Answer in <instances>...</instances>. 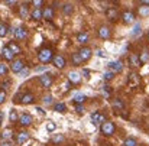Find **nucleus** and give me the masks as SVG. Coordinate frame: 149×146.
<instances>
[{
    "mask_svg": "<svg viewBox=\"0 0 149 146\" xmlns=\"http://www.w3.org/2000/svg\"><path fill=\"white\" fill-rule=\"evenodd\" d=\"M1 122H3V111H0V124H1Z\"/></svg>",
    "mask_w": 149,
    "mask_h": 146,
    "instance_id": "603ef678",
    "label": "nucleus"
},
{
    "mask_svg": "<svg viewBox=\"0 0 149 146\" xmlns=\"http://www.w3.org/2000/svg\"><path fill=\"white\" fill-rule=\"evenodd\" d=\"M6 4H7V6H15V4H16V1H15V0H7V1H6Z\"/></svg>",
    "mask_w": 149,
    "mask_h": 146,
    "instance_id": "8fccbe9b",
    "label": "nucleus"
},
{
    "mask_svg": "<svg viewBox=\"0 0 149 146\" xmlns=\"http://www.w3.org/2000/svg\"><path fill=\"white\" fill-rule=\"evenodd\" d=\"M1 54H3V56H4V59H7V61H12L13 59V54H12V51L7 48V47H4V48L1 49Z\"/></svg>",
    "mask_w": 149,
    "mask_h": 146,
    "instance_id": "dca6fc26",
    "label": "nucleus"
},
{
    "mask_svg": "<svg viewBox=\"0 0 149 146\" xmlns=\"http://www.w3.org/2000/svg\"><path fill=\"white\" fill-rule=\"evenodd\" d=\"M75 110H77V113H80V114H81V113H84V111H86V108H84V106H81V104H78V106H77V108H75Z\"/></svg>",
    "mask_w": 149,
    "mask_h": 146,
    "instance_id": "79ce46f5",
    "label": "nucleus"
},
{
    "mask_svg": "<svg viewBox=\"0 0 149 146\" xmlns=\"http://www.w3.org/2000/svg\"><path fill=\"white\" fill-rule=\"evenodd\" d=\"M33 94H31V93H26V94H23L22 96V100H20V103H23V104H32L33 103Z\"/></svg>",
    "mask_w": 149,
    "mask_h": 146,
    "instance_id": "4468645a",
    "label": "nucleus"
},
{
    "mask_svg": "<svg viewBox=\"0 0 149 146\" xmlns=\"http://www.w3.org/2000/svg\"><path fill=\"white\" fill-rule=\"evenodd\" d=\"M141 32H142V28H141V23H136V25H135V28L132 29V32H130V35H132V36H138V35H139Z\"/></svg>",
    "mask_w": 149,
    "mask_h": 146,
    "instance_id": "5701e85b",
    "label": "nucleus"
},
{
    "mask_svg": "<svg viewBox=\"0 0 149 146\" xmlns=\"http://www.w3.org/2000/svg\"><path fill=\"white\" fill-rule=\"evenodd\" d=\"M9 117H10V120H12V122H16V120L19 119V116H17L16 110H10V114H9Z\"/></svg>",
    "mask_w": 149,
    "mask_h": 146,
    "instance_id": "c9c22d12",
    "label": "nucleus"
},
{
    "mask_svg": "<svg viewBox=\"0 0 149 146\" xmlns=\"http://www.w3.org/2000/svg\"><path fill=\"white\" fill-rule=\"evenodd\" d=\"M141 6H149V0H143V1H141Z\"/></svg>",
    "mask_w": 149,
    "mask_h": 146,
    "instance_id": "3c124183",
    "label": "nucleus"
},
{
    "mask_svg": "<svg viewBox=\"0 0 149 146\" xmlns=\"http://www.w3.org/2000/svg\"><path fill=\"white\" fill-rule=\"evenodd\" d=\"M62 10H64V13H65V15H71L74 9H72V4H64Z\"/></svg>",
    "mask_w": 149,
    "mask_h": 146,
    "instance_id": "2f4dec72",
    "label": "nucleus"
},
{
    "mask_svg": "<svg viewBox=\"0 0 149 146\" xmlns=\"http://www.w3.org/2000/svg\"><path fill=\"white\" fill-rule=\"evenodd\" d=\"M139 13H141V16H149V6H141Z\"/></svg>",
    "mask_w": 149,
    "mask_h": 146,
    "instance_id": "c756f323",
    "label": "nucleus"
},
{
    "mask_svg": "<svg viewBox=\"0 0 149 146\" xmlns=\"http://www.w3.org/2000/svg\"><path fill=\"white\" fill-rule=\"evenodd\" d=\"M19 75H20V77H28V75H29V70H28V68H23V70L19 72Z\"/></svg>",
    "mask_w": 149,
    "mask_h": 146,
    "instance_id": "a19ab883",
    "label": "nucleus"
},
{
    "mask_svg": "<svg viewBox=\"0 0 149 146\" xmlns=\"http://www.w3.org/2000/svg\"><path fill=\"white\" fill-rule=\"evenodd\" d=\"M97 55H99L100 58H106V56H107V54H106L103 49H99V51H97Z\"/></svg>",
    "mask_w": 149,
    "mask_h": 146,
    "instance_id": "37998d69",
    "label": "nucleus"
},
{
    "mask_svg": "<svg viewBox=\"0 0 149 146\" xmlns=\"http://www.w3.org/2000/svg\"><path fill=\"white\" fill-rule=\"evenodd\" d=\"M10 136H12V130H10V129H4V130L1 132V138H3V139H9Z\"/></svg>",
    "mask_w": 149,
    "mask_h": 146,
    "instance_id": "72a5a7b5",
    "label": "nucleus"
},
{
    "mask_svg": "<svg viewBox=\"0 0 149 146\" xmlns=\"http://www.w3.org/2000/svg\"><path fill=\"white\" fill-rule=\"evenodd\" d=\"M68 80H70V83L78 84V83L81 81V74L77 72V71H71V72L68 74Z\"/></svg>",
    "mask_w": 149,
    "mask_h": 146,
    "instance_id": "9d476101",
    "label": "nucleus"
},
{
    "mask_svg": "<svg viewBox=\"0 0 149 146\" xmlns=\"http://www.w3.org/2000/svg\"><path fill=\"white\" fill-rule=\"evenodd\" d=\"M44 4V1H41V0H35L33 1V6H38V9H39V6H42Z\"/></svg>",
    "mask_w": 149,
    "mask_h": 146,
    "instance_id": "de8ad7c7",
    "label": "nucleus"
},
{
    "mask_svg": "<svg viewBox=\"0 0 149 146\" xmlns=\"http://www.w3.org/2000/svg\"><path fill=\"white\" fill-rule=\"evenodd\" d=\"M9 72V68L4 64H0V75H6Z\"/></svg>",
    "mask_w": 149,
    "mask_h": 146,
    "instance_id": "e433bc0d",
    "label": "nucleus"
},
{
    "mask_svg": "<svg viewBox=\"0 0 149 146\" xmlns=\"http://www.w3.org/2000/svg\"><path fill=\"white\" fill-rule=\"evenodd\" d=\"M47 70H48V68H47L45 65H42V67H39V68H36V72L39 74V72H44V71H47Z\"/></svg>",
    "mask_w": 149,
    "mask_h": 146,
    "instance_id": "a18cd8bd",
    "label": "nucleus"
},
{
    "mask_svg": "<svg viewBox=\"0 0 149 146\" xmlns=\"http://www.w3.org/2000/svg\"><path fill=\"white\" fill-rule=\"evenodd\" d=\"M113 107H114V108L122 110V108L125 107V104H123V101H122V100H119V98H117V100H114V101H113Z\"/></svg>",
    "mask_w": 149,
    "mask_h": 146,
    "instance_id": "7c9ffc66",
    "label": "nucleus"
},
{
    "mask_svg": "<svg viewBox=\"0 0 149 146\" xmlns=\"http://www.w3.org/2000/svg\"><path fill=\"white\" fill-rule=\"evenodd\" d=\"M78 54H80V56H81V59H83V61H87V59H90V58H91L93 51L88 48V47H84V48H81V51H80Z\"/></svg>",
    "mask_w": 149,
    "mask_h": 146,
    "instance_id": "0eeeda50",
    "label": "nucleus"
},
{
    "mask_svg": "<svg viewBox=\"0 0 149 146\" xmlns=\"http://www.w3.org/2000/svg\"><path fill=\"white\" fill-rule=\"evenodd\" d=\"M4 100H6V93L4 91H0V104L4 103Z\"/></svg>",
    "mask_w": 149,
    "mask_h": 146,
    "instance_id": "c03bdc74",
    "label": "nucleus"
},
{
    "mask_svg": "<svg viewBox=\"0 0 149 146\" xmlns=\"http://www.w3.org/2000/svg\"><path fill=\"white\" fill-rule=\"evenodd\" d=\"M52 16H54V10H52L51 7H45V9L42 10V19L49 20V19H52Z\"/></svg>",
    "mask_w": 149,
    "mask_h": 146,
    "instance_id": "2eb2a0df",
    "label": "nucleus"
},
{
    "mask_svg": "<svg viewBox=\"0 0 149 146\" xmlns=\"http://www.w3.org/2000/svg\"><path fill=\"white\" fill-rule=\"evenodd\" d=\"M7 48L12 51V54H13V55L20 54V48H19V45H17V44H15V42H10V44L7 45Z\"/></svg>",
    "mask_w": 149,
    "mask_h": 146,
    "instance_id": "6ab92c4d",
    "label": "nucleus"
},
{
    "mask_svg": "<svg viewBox=\"0 0 149 146\" xmlns=\"http://www.w3.org/2000/svg\"><path fill=\"white\" fill-rule=\"evenodd\" d=\"M55 143H59V142H62L64 140V136L62 135H56V136H54V139H52Z\"/></svg>",
    "mask_w": 149,
    "mask_h": 146,
    "instance_id": "58836bf2",
    "label": "nucleus"
},
{
    "mask_svg": "<svg viewBox=\"0 0 149 146\" xmlns=\"http://www.w3.org/2000/svg\"><path fill=\"white\" fill-rule=\"evenodd\" d=\"M139 59H141V64H145V62H148V61H149V51H143V52L141 54Z\"/></svg>",
    "mask_w": 149,
    "mask_h": 146,
    "instance_id": "b1692460",
    "label": "nucleus"
},
{
    "mask_svg": "<svg viewBox=\"0 0 149 146\" xmlns=\"http://www.w3.org/2000/svg\"><path fill=\"white\" fill-rule=\"evenodd\" d=\"M1 146H12V145H10L9 142H6V143H3V145H1Z\"/></svg>",
    "mask_w": 149,
    "mask_h": 146,
    "instance_id": "864d4df0",
    "label": "nucleus"
},
{
    "mask_svg": "<svg viewBox=\"0 0 149 146\" xmlns=\"http://www.w3.org/2000/svg\"><path fill=\"white\" fill-rule=\"evenodd\" d=\"M7 35V26L6 25H0V38H4Z\"/></svg>",
    "mask_w": 149,
    "mask_h": 146,
    "instance_id": "f704fd0d",
    "label": "nucleus"
},
{
    "mask_svg": "<svg viewBox=\"0 0 149 146\" xmlns=\"http://www.w3.org/2000/svg\"><path fill=\"white\" fill-rule=\"evenodd\" d=\"M39 81H41V84H42V87H45V88H48L52 86V77L48 75V74H45V75H41L39 77Z\"/></svg>",
    "mask_w": 149,
    "mask_h": 146,
    "instance_id": "6e6552de",
    "label": "nucleus"
},
{
    "mask_svg": "<svg viewBox=\"0 0 149 146\" xmlns=\"http://www.w3.org/2000/svg\"><path fill=\"white\" fill-rule=\"evenodd\" d=\"M54 108H55V111H59V113H64L67 107H65V104H64V103H58V104H55V106H54Z\"/></svg>",
    "mask_w": 149,
    "mask_h": 146,
    "instance_id": "c85d7f7f",
    "label": "nucleus"
},
{
    "mask_svg": "<svg viewBox=\"0 0 149 146\" xmlns=\"http://www.w3.org/2000/svg\"><path fill=\"white\" fill-rule=\"evenodd\" d=\"M77 41L81 42V44L88 42V33H86V32H80V33L77 35Z\"/></svg>",
    "mask_w": 149,
    "mask_h": 146,
    "instance_id": "a211bd4d",
    "label": "nucleus"
},
{
    "mask_svg": "<svg viewBox=\"0 0 149 146\" xmlns=\"http://www.w3.org/2000/svg\"><path fill=\"white\" fill-rule=\"evenodd\" d=\"M56 129V124L52 122V120H48V123H47V130L48 132H54Z\"/></svg>",
    "mask_w": 149,
    "mask_h": 146,
    "instance_id": "473e14b6",
    "label": "nucleus"
},
{
    "mask_svg": "<svg viewBox=\"0 0 149 146\" xmlns=\"http://www.w3.org/2000/svg\"><path fill=\"white\" fill-rule=\"evenodd\" d=\"M99 35H100V38H103V39H109L110 35H111V32H110V29L107 26H101L99 29Z\"/></svg>",
    "mask_w": 149,
    "mask_h": 146,
    "instance_id": "f8f14e48",
    "label": "nucleus"
},
{
    "mask_svg": "<svg viewBox=\"0 0 149 146\" xmlns=\"http://www.w3.org/2000/svg\"><path fill=\"white\" fill-rule=\"evenodd\" d=\"M19 13H20V17H26V16L29 15V10H28V6H26V4H23V6L20 7V10H19Z\"/></svg>",
    "mask_w": 149,
    "mask_h": 146,
    "instance_id": "cd10ccee",
    "label": "nucleus"
},
{
    "mask_svg": "<svg viewBox=\"0 0 149 146\" xmlns=\"http://www.w3.org/2000/svg\"><path fill=\"white\" fill-rule=\"evenodd\" d=\"M84 100H86V96H84L83 93H75V94H74V101H75V103H83Z\"/></svg>",
    "mask_w": 149,
    "mask_h": 146,
    "instance_id": "bb28decb",
    "label": "nucleus"
},
{
    "mask_svg": "<svg viewBox=\"0 0 149 146\" xmlns=\"http://www.w3.org/2000/svg\"><path fill=\"white\" fill-rule=\"evenodd\" d=\"M29 140V133H26V132H22V133H19L17 135V142L20 143V145H23L25 142H28Z\"/></svg>",
    "mask_w": 149,
    "mask_h": 146,
    "instance_id": "f3484780",
    "label": "nucleus"
},
{
    "mask_svg": "<svg viewBox=\"0 0 149 146\" xmlns=\"http://www.w3.org/2000/svg\"><path fill=\"white\" fill-rule=\"evenodd\" d=\"M13 35H15V38L19 39V41H22V39H25V38L28 36V33H26V31H25L23 28H16V29L13 31Z\"/></svg>",
    "mask_w": 149,
    "mask_h": 146,
    "instance_id": "1a4fd4ad",
    "label": "nucleus"
},
{
    "mask_svg": "<svg viewBox=\"0 0 149 146\" xmlns=\"http://www.w3.org/2000/svg\"><path fill=\"white\" fill-rule=\"evenodd\" d=\"M113 77H114V72H111V71H107V72H104V75H103V78H104V80H107V81H109V80H111Z\"/></svg>",
    "mask_w": 149,
    "mask_h": 146,
    "instance_id": "4c0bfd02",
    "label": "nucleus"
},
{
    "mask_svg": "<svg viewBox=\"0 0 149 146\" xmlns=\"http://www.w3.org/2000/svg\"><path fill=\"white\" fill-rule=\"evenodd\" d=\"M107 68H109V71H111V72H122V70H123V64L120 62V61H111V62H109L107 64Z\"/></svg>",
    "mask_w": 149,
    "mask_h": 146,
    "instance_id": "7ed1b4c3",
    "label": "nucleus"
},
{
    "mask_svg": "<svg viewBox=\"0 0 149 146\" xmlns=\"http://www.w3.org/2000/svg\"><path fill=\"white\" fill-rule=\"evenodd\" d=\"M123 146H138V140L135 138H126L123 142Z\"/></svg>",
    "mask_w": 149,
    "mask_h": 146,
    "instance_id": "412c9836",
    "label": "nucleus"
},
{
    "mask_svg": "<svg viewBox=\"0 0 149 146\" xmlns=\"http://www.w3.org/2000/svg\"><path fill=\"white\" fill-rule=\"evenodd\" d=\"M130 62H132L133 67H139L141 65V59H139L138 55H130Z\"/></svg>",
    "mask_w": 149,
    "mask_h": 146,
    "instance_id": "a878e982",
    "label": "nucleus"
},
{
    "mask_svg": "<svg viewBox=\"0 0 149 146\" xmlns=\"http://www.w3.org/2000/svg\"><path fill=\"white\" fill-rule=\"evenodd\" d=\"M72 62H74V65H80V64H83V59H81V56H80L78 52H77V54H72Z\"/></svg>",
    "mask_w": 149,
    "mask_h": 146,
    "instance_id": "393cba45",
    "label": "nucleus"
},
{
    "mask_svg": "<svg viewBox=\"0 0 149 146\" xmlns=\"http://www.w3.org/2000/svg\"><path fill=\"white\" fill-rule=\"evenodd\" d=\"M44 103H45V104H48V106L52 104V96H51V94L45 96V97H44Z\"/></svg>",
    "mask_w": 149,
    "mask_h": 146,
    "instance_id": "ea45409f",
    "label": "nucleus"
},
{
    "mask_svg": "<svg viewBox=\"0 0 149 146\" xmlns=\"http://www.w3.org/2000/svg\"><path fill=\"white\" fill-rule=\"evenodd\" d=\"M122 19H123L125 23H132V22L135 20V15H133L132 12H125V13L122 15Z\"/></svg>",
    "mask_w": 149,
    "mask_h": 146,
    "instance_id": "ddd939ff",
    "label": "nucleus"
},
{
    "mask_svg": "<svg viewBox=\"0 0 149 146\" xmlns=\"http://www.w3.org/2000/svg\"><path fill=\"white\" fill-rule=\"evenodd\" d=\"M83 75H84V77H86V78H87V80H88V78H90V71H88V70H86V68H84V70H83Z\"/></svg>",
    "mask_w": 149,
    "mask_h": 146,
    "instance_id": "49530a36",
    "label": "nucleus"
},
{
    "mask_svg": "<svg viewBox=\"0 0 149 146\" xmlns=\"http://www.w3.org/2000/svg\"><path fill=\"white\" fill-rule=\"evenodd\" d=\"M52 62H54V65H55L56 68H64V67H65V58H64L62 55L54 56V58H52Z\"/></svg>",
    "mask_w": 149,
    "mask_h": 146,
    "instance_id": "39448f33",
    "label": "nucleus"
},
{
    "mask_svg": "<svg viewBox=\"0 0 149 146\" xmlns=\"http://www.w3.org/2000/svg\"><path fill=\"white\" fill-rule=\"evenodd\" d=\"M23 68H25V65H23V61H22V59L15 61V62H13V65H12V71H13V72H16V74H19Z\"/></svg>",
    "mask_w": 149,
    "mask_h": 146,
    "instance_id": "9b49d317",
    "label": "nucleus"
},
{
    "mask_svg": "<svg viewBox=\"0 0 149 146\" xmlns=\"http://www.w3.org/2000/svg\"><path fill=\"white\" fill-rule=\"evenodd\" d=\"M148 39H149V32H148Z\"/></svg>",
    "mask_w": 149,
    "mask_h": 146,
    "instance_id": "5fc2aeb1",
    "label": "nucleus"
},
{
    "mask_svg": "<svg viewBox=\"0 0 149 146\" xmlns=\"http://www.w3.org/2000/svg\"><path fill=\"white\" fill-rule=\"evenodd\" d=\"M32 19H35V20L42 19V10H41V9H38V7H35V10L32 12Z\"/></svg>",
    "mask_w": 149,
    "mask_h": 146,
    "instance_id": "4be33fe9",
    "label": "nucleus"
},
{
    "mask_svg": "<svg viewBox=\"0 0 149 146\" xmlns=\"http://www.w3.org/2000/svg\"><path fill=\"white\" fill-rule=\"evenodd\" d=\"M104 122H106V116H104V114H101L99 111H94V113L91 114V123H93L94 126L103 124Z\"/></svg>",
    "mask_w": 149,
    "mask_h": 146,
    "instance_id": "20e7f679",
    "label": "nucleus"
},
{
    "mask_svg": "<svg viewBox=\"0 0 149 146\" xmlns=\"http://www.w3.org/2000/svg\"><path fill=\"white\" fill-rule=\"evenodd\" d=\"M114 130H116V126H114L113 122H104L101 124V133L106 135V136H111L114 133Z\"/></svg>",
    "mask_w": 149,
    "mask_h": 146,
    "instance_id": "f257e3e1",
    "label": "nucleus"
},
{
    "mask_svg": "<svg viewBox=\"0 0 149 146\" xmlns=\"http://www.w3.org/2000/svg\"><path fill=\"white\" fill-rule=\"evenodd\" d=\"M36 111H38L41 116H44V114H45V111H44V108H42V107H36Z\"/></svg>",
    "mask_w": 149,
    "mask_h": 146,
    "instance_id": "09e8293b",
    "label": "nucleus"
},
{
    "mask_svg": "<svg viewBox=\"0 0 149 146\" xmlns=\"http://www.w3.org/2000/svg\"><path fill=\"white\" fill-rule=\"evenodd\" d=\"M19 122H20L22 126H29V124H32V116L29 113H23L19 117Z\"/></svg>",
    "mask_w": 149,
    "mask_h": 146,
    "instance_id": "423d86ee",
    "label": "nucleus"
},
{
    "mask_svg": "<svg viewBox=\"0 0 149 146\" xmlns=\"http://www.w3.org/2000/svg\"><path fill=\"white\" fill-rule=\"evenodd\" d=\"M38 58H39V61H42L44 64H47V62H49L51 59L54 58V56H52V51H51L49 48L42 49V51L39 52V55H38Z\"/></svg>",
    "mask_w": 149,
    "mask_h": 146,
    "instance_id": "f03ea898",
    "label": "nucleus"
},
{
    "mask_svg": "<svg viewBox=\"0 0 149 146\" xmlns=\"http://www.w3.org/2000/svg\"><path fill=\"white\" fill-rule=\"evenodd\" d=\"M106 15H107V17H109L110 20H113V19L117 16V9H114V7H110V9L106 12Z\"/></svg>",
    "mask_w": 149,
    "mask_h": 146,
    "instance_id": "aec40b11",
    "label": "nucleus"
}]
</instances>
